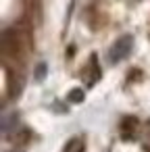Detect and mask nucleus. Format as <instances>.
<instances>
[{
	"mask_svg": "<svg viewBox=\"0 0 150 152\" xmlns=\"http://www.w3.org/2000/svg\"><path fill=\"white\" fill-rule=\"evenodd\" d=\"M83 150H86L83 140H81V137H73V140H69V142H67V146H65V150H63V152H83Z\"/></svg>",
	"mask_w": 150,
	"mask_h": 152,
	"instance_id": "nucleus-2",
	"label": "nucleus"
},
{
	"mask_svg": "<svg viewBox=\"0 0 150 152\" xmlns=\"http://www.w3.org/2000/svg\"><path fill=\"white\" fill-rule=\"evenodd\" d=\"M131 46H133V38L131 36H121L108 50V61L110 63H119L123 61L129 52H131Z\"/></svg>",
	"mask_w": 150,
	"mask_h": 152,
	"instance_id": "nucleus-1",
	"label": "nucleus"
},
{
	"mask_svg": "<svg viewBox=\"0 0 150 152\" xmlns=\"http://www.w3.org/2000/svg\"><path fill=\"white\" fill-rule=\"evenodd\" d=\"M46 71H48V69H46V63H40V65L36 67V79L42 81V79L46 77Z\"/></svg>",
	"mask_w": 150,
	"mask_h": 152,
	"instance_id": "nucleus-4",
	"label": "nucleus"
},
{
	"mask_svg": "<svg viewBox=\"0 0 150 152\" xmlns=\"http://www.w3.org/2000/svg\"><path fill=\"white\" fill-rule=\"evenodd\" d=\"M69 102H83V90H71L69 92Z\"/></svg>",
	"mask_w": 150,
	"mask_h": 152,
	"instance_id": "nucleus-3",
	"label": "nucleus"
}]
</instances>
